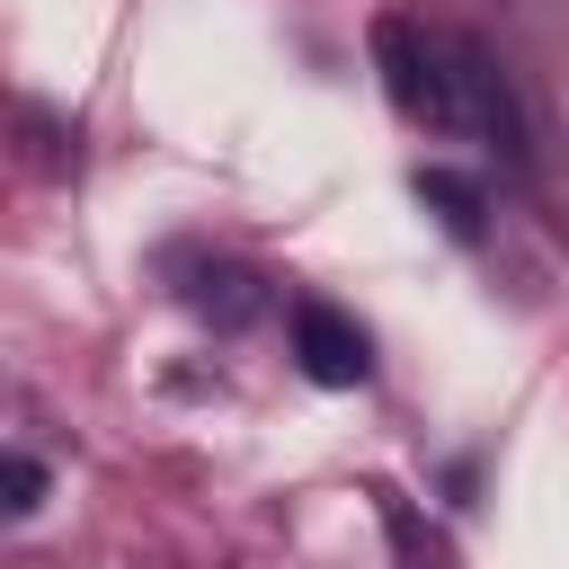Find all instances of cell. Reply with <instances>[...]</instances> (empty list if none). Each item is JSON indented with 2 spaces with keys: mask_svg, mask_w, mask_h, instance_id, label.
Segmentation results:
<instances>
[{
  "mask_svg": "<svg viewBox=\"0 0 569 569\" xmlns=\"http://www.w3.org/2000/svg\"><path fill=\"white\" fill-rule=\"evenodd\" d=\"M373 71H382V98L436 133V142H480V151H507L525 160V107L507 89V71L453 36V27H427V18H373Z\"/></svg>",
  "mask_w": 569,
  "mask_h": 569,
  "instance_id": "1",
  "label": "cell"
},
{
  "mask_svg": "<svg viewBox=\"0 0 569 569\" xmlns=\"http://www.w3.org/2000/svg\"><path fill=\"white\" fill-rule=\"evenodd\" d=\"M293 347H302V373L311 382H365L373 373V347H365V329L338 302H302L293 311Z\"/></svg>",
  "mask_w": 569,
  "mask_h": 569,
  "instance_id": "2",
  "label": "cell"
},
{
  "mask_svg": "<svg viewBox=\"0 0 569 569\" xmlns=\"http://www.w3.org/2000/svg\"><path fill=\"white\" fill-rule=\"evenodd\" d=\"M44 507V462L27 445H9V516H36Z\"/></svg>",
  "mask_w": 569,
  "mask_h": 569,
  "instance_id": "3",
  "label": "cell"
}]
</instances>
